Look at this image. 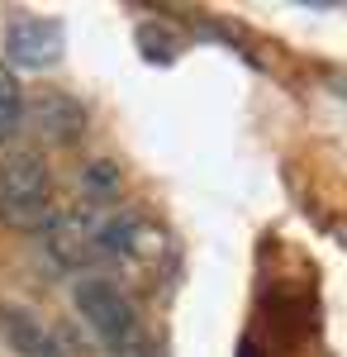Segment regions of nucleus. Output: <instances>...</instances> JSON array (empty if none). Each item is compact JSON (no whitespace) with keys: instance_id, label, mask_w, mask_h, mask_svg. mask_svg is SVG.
Returning a JSON list of instances; mask_svg holds the SVG:
<instances>
[{"instance_id":"nucleus-1","label":"nucleus","mask_w":347,"mask_h":357,"mask_svg":"<svg viewBox=\"0 0 347 357\" xmlns=\"http://www.w3.org/2000/svg\"><path fill=\"white\" fill-rule=\"evenodd\" d=\"M53 220V176L38 153H10L0 162V224L33 234Z\"/></svg>"},{"instance_id":"nucleus-2","label":"nucleus","mask_w":347,"mask_h":357,"mask_svg":"<svg viewBox=\"0 0 347 357\" xmlns=\"http://www.w3.org/2000/svg\"><path fill=\"white\" fill-rule=\"evenodd\" d=\"M72 305H77L81 324L91 329V338H95L109 357L129 353L138 338H143L134 301H129L109 276H81L77 286H72Z\"/></svg>"},{"instance_id":"nucleus-3","label":"nucleus","mask_w":347,"mask_h":357,"mask_svg":"<svg viewBox=\"0 0 347 357\" xmlns=\"http://www.w3.org/2000/svg\"><path fill=\"white\" fill-rule=\"evenodd\" d=\"M5 62L20 67V72H43V67H57L62 62V48H67V33L57 20H43V15H29V20H15L5 29Z\"/></svg>"},{"instance_id":"nucleus-4","label":"nucleus","mask_w":347,"mask_h":357,"mask_svg":"<svg viewBox=\"0 0 347 357\" xmlns=\"http://www.w3.org/2000/svg\"><path fill=\"white\" fill-rule=\"evenodd\" d=\"M162 252V234L143 215H109L95 224V257H109L119 267H143L157 262Z\"/></svg>"},{"instance_id":"nucleus-5","label":"nucleus","mask_w":347,"mask_h":357,"mask_svg":"<svg viewBox=\"0 0 347 357\" xmlns=\"http://www.w3.org/2000/svg\"><path fill=\"white\" fill-rule=\"evenodd\" d=\"M95 224L100 220L91 210H53V220L43 224V248L62 272H81V262L95 257Z\"/></svg>"},{"instance_id":"nucleus-6","label":"nucleus","mask_w":347,"mask_h":357,"mask_svg":"<svg viewBox=\"0 0 347 357\" xmlns=\"http://www.w3.org/2000/svg\"><path fill=\"white\" fill-rule=\"evenodd\" d=\"M0 333L20 357H67L57 333L24 305H0Z\"/></svg>"},{"instance_id":"nucleus-7","label":"nucleus","mask_w":347,"mask_h":357,"mask_svg":"<svg viewBox=\"0 0 347 357\" xmlns=\"http://www.w3.org/2000/svg\"><path fill=\"white\" fill-rule=\"evenodd\" d=\"M20 124H24V96H20L15 77L0 67V138H10Z\"/></svg>"},{"instance_id":"nucleus-8","label":"nucleus","mask_w":347,"mask_h":357,"mask_svg":"<svg viewBox=\"0 0 347 357\" xmlns=\"http://www.w3.org/2000/svg\"><path fill=\"white\" fill-rule=\"evenodd\" d=\"M119 357H157V348H153L148 338H138L134 348H129V353H119Z\"/></svg>"}]
</instances>
